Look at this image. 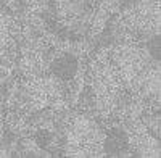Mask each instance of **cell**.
Listing matches in <instances>:
<instances>
[{
    "label": "cell",
    "instance_id": "7a4b0ae2",
    "mask_svg": "<svg viewBox=\"0 0 161 158\" xmlns=\"http://www.w3.org/2000/svg\"><path fill=\"white\" fill-rule=\"evenodd\" d=\"M89 76L92 100L98 115H102L105 120L114 118L126 90L108 54L97 55L92 60Z\"/></svg>",
    "mask_w": 161,
    "mask_h": 158
},
{
    "label": "cell",
    "instance_id": "52a82bcc",
    "mask_svg": "<svg viewBox=\"0 0 161 158\" xmlns=\"http://www.w3.org/2000/svg\"><path fill=\"white\" fill-rule=\"evenodd\" d=\"M23 36L21 23L11 11L0 5V58L10 57L18 48L19 39Z\"/></svg>",
    "mask_w": 161,
    "mask_h": 158
},
{
    "label": "cell",
    "instance_id": "277c9868",
    "mask_svg": "<svg viewBox=\"0 0 161 158\" xmlns=\"http://www.w3.org/2000/svg\"><path fill=\"white\" fill-rule=\"evenodd\" d=\"M119 28L134 37L159 36V0H132L119 13Z\"/></svg>",
    "mask_w": 161,
    "mask_h": 158
},
{
    "label": "cell",
    "instance_id": "6da1fadb",
    "mask_svg": "<svg viewBox=\"0 0 161 158\" xmlns=\"http://www.w3.org/2000/svg\"><path fill=\"white\" fill-rule=\"evenodd\" d=\"M124 90L150 108L159 107L161 68L159 60L148 47L137 42H124L110 52Z\"/></svg>",
    "mask_w": 161,
    "mask_h": 158
},
{
    "label": "cell",
    "instance_id": "ba28073f",
    "mask_svg": "<svg viewBox=\"0 0 161 158\" xmlns=\"http://www.w3.org/2000/svg\"><path fill=\"white\" fill-rule=\"evenodd\" d=\"M0 60H2V58H0ZM10 74H11V68L8 66V65L0 61V86H2L5 81H8Z\"/></svg>",
    "mask_w": 161,
    "mask_h": 158
},
{
    "label": "cell",
    "instance_id": "5b68a950",
    "mask_svg": "<svg viewBox=\"0 0 161 158\" xmlns=\"http://www.w3.org/2000/svg\"><path fill=\"white\" fill-rule=\"evenodd\" d=\"M92 0H52V10L58 24L71 31L90 28Z\"/></svg>",
    "mask_w": 161,
    "mask_h": 158
},
{
    "label": "cell",
    "instance_id": "8992f818",
    "mask_svg": "<svg viewBox=\"0 0 161 158\" xmlns=\"http://www.w3.org/2000/svg\"><path fill=\"white\" fill-rule=\"evenodd\" d=\"M126 145L134 156L142 158H158L161 155L159 137L152 134L145 127L142 120H136L126 124Z\"/></svg>",
    "mask_w": 161,
    "mask_h": 158
},
{
    "label": "cell",
    "instance_id": "9c48e42d",
    "mask_svg": "<svg viewBox=\"0 0 161 158\" xmlns=\"http://www.w3.org/2000/svg\"><path fill=\"white\" fill-rule=\"evenodd\" d=\"M5 105H3V95L0 94V133H2V127H3V120H5Z\"/></svg>",
    "mask_w": 161,
    "mask_h": 158
},
{
    "label": "cell",
    "instance_id": "3957f363",
    "mask_svg": "<svg viewBox=\"0 0 161 158\" xmlns=\"http://www.w3.org/2000/svg\"><path fill=\"white\" fill-rule=\"evenodd\" d=\"M105 127L89 113H77L66 124L64 129V156H105L106 145Z\"/></svg>",
    "mask_w": 161,
    "mask_h": 158
}]
</instances>
